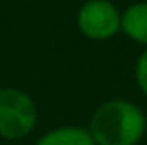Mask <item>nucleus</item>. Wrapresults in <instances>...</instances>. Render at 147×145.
Listing matches in <instances>:
<instances>
[{
	"instance_id": "obj_1",
	"label": "nucleus",
	"mask_w": 147,
	"mask_h": 145,
	"mask_svg": "<svg viewBox=\"0 0 147 145\" xmlns=\"http://www.w3.org/2000/svg\"><path fill=\"white\" fill-rule=\"evenodd\" d=\"M147 117L130 101H106L93 112L90 136L95 145H138L145 136Z\"/></svg>"
},
{
	"instance_id": "obj_2",
	"label": "nucleus",
	"mask_w": 147,
	"mask_h": 145,
	"mask_svg": "<svg viewBox=\"0 0 147 145\" xmlns=\"http://www.w3.org/2000/svg\"><path fill=\"white\" fill-rule=\"evenodd\" d=\"M37 125V106L28 93L17 87L0 89V136L22 140Z\"/></svg>"
},
{
	"instance_id": "obj_3",
	"label": "nucleus",
	"mask_w": 147,
	"mask_h": 145,
	"mask_svg": "<svg viewBox=\"0 0 147 145\" xmlns=\"http://www.w3.org/2000/svg\"><path fill=\"white\" fill-rule=\"evenodd\" d=\"M78 30L93 41H106L121 30V11L110 0H88L76 15Z\"/></svg>"
},
{
	"instance_id": "obj_4",
	"label": "nucleus",
	"mask_w": 147,
	"mask_h": 145,
	"mask_svg": "<svg viewBox=\"0 0 147 145\" xmlns=\"http://www.w3.org/2000/svg\"><path fill=\"white\" fill-rule=\"evenodd\" d=\"M121 32L147 47V2H136L121 13Z\"/></svg>"
},
{
	"instance_id": "obj_5",
	"label": "nucleus",
	"mask_w": 147,
	"mask_h": 145,
	"mask_svg": "<svg viewBox=\"0 0 147 145\" xmlns=\"http://www.w3.org/2000/svg\"><path fill=\"white\" fill-rule=\"evenodd\" d=\"M36 145H95V142L84 127H58L43 134Z\"/></svg>"
},
{
	"instance_id": "obj_6",
	"label": "nucleus",
	"mask_w": 147,
	"mask_h": 145,
	"mask_svg": "<svg viewBox=\"0 0 147 145\" xmlns=\"http://www.w3.org/2000/svg\"><path fill=\"white\" fill-rule=\"evenodd\" d=\"M134 75H136V82H138V87L142 89V93L147 97V48L140 54V58H138L136 62V71H134Z\"/></svg>"
},
{
	"instance_id": "obj_7",
	"label": "nucleus",
	"mask_w": 147,
	"mask_h": 145,
	"mask_svg": "<svg viewBox=\"0 0 147 145\" xmlns=\"http://www.w3.org/2000/svg\"><path fill=\"white\" fill-rule=\"evenodd\" d=\"M145 134H147V128H145Z\"/></svg>"
}]
</instances>
